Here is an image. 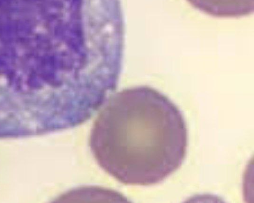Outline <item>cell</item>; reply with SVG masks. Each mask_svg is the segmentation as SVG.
<instances>
[{
	"label": "cell",
	"mask_w": 254,
	"mask_h": 203,
	"mask_svg": "<svg viewBox=\"0 0 254 203\" xmlns=\"http://www.w3.org/2000/svg\"><path fill=\"white\" fill-rule=\"evenodd\" d=\"M188 140L178 107L162 92L144 87L104 108L93 123L89 145L98 165L119 182L150 186L181 166Z\"/></svg>",
	"instance_id": "1"
},
{
	"label": "cell",
	"mask_w": 254,
	"mask_h": 203,
	"mask_svg": "<svg viewBox=\"0 0 254 203\" xmlns=\"http://www.w3.org/2000/svg\"><path fill=\"white\" fill-rule=\"evenodd\" d=\"M195 9L217 18H238L252 14L254 0H186Z\"/></svg>",
	"instance_id": "2"
}]
</instances>
